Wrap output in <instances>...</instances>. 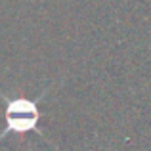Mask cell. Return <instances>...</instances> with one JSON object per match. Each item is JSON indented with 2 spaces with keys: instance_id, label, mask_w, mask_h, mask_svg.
I'll list each match as a JSON object with an SVG mask.
<instances>
[{
  "instance_id": "cell-1",
  "label": "cell",
  "mask_w": 151,
  "mask_h": 151,
  "mask_svg": "<svg viewBox=\"0 0 151 151\" xmlns=\"http://www.w3.org/2000/svg\"><path fill=\"white\" fill-rule=\"evenodd\" d=\"M52 84L46 86V90H42L40 96L37 98H8L6 94L0 92V98L4 100V130L0 132V142L6 140L10 134H23L29 132H37L40 138H46L44 132L38 128V122H40V107L38 103L44 100L50 94Z\"/></svg>"
}]
</instances>
